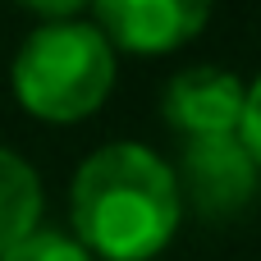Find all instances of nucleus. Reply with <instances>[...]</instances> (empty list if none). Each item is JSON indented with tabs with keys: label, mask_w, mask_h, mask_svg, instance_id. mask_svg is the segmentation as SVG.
<instances>
[{
	"label": "nucleus",
	"mask_w": 261,
	"mask_h": 261,
	"mask_svg": "<svg viewBox=\"0 0 261 261\" xmlns=\"http://www.w3.org/2000/svg\"><path fill=\"white\" fill-rule=\"evenodd\" d=\"M0 261H92L87 248L64 234V229H32L28 239H18L9 252H0Z\"/></svg>",
	"instance_id": "7"
},
{
	"label": "nucleus",
	"mask_w": 261,
	"mask_h": 261,
	"mask_svg": "<svg viewBox=\"0 0 261 261\" xmlns=\"http://www.w3.org/2000/svg\"><path fill=\"white\" fill-rule=\"evenodd\" d=\"M69 220L92 261L161 257L184 225V197L170 161L142 142L96 147L73 170Z\"/></svg>",
	"instance_id": "1"
},
{
	"label": "nucleus",
	"mask_w": 261,
	"mask_h": 261,
	"mask_svg": "<svg viewBox=\"0 0 261 261\" xmlns=\"http://www.w3.org/2000/svg\"><path fill=\"white\" fill-rule=\"evenodd\" d=\"M28 14H37L41 23H69V18H78L83 14V5L87 0H18Z\"/></svg>",
	"instance_id": "9"
},
{
	"label": "nucleus",
	"mask_w": 261,
	"mask_h": 261,
	"mask_svg": "<svg viewBox=\"0 0 261 261\" xmlns=\"http://www.w3.org/2000/svg\"><path fill=\"white\" fill-rule=\"evenodd\" d=\"M243 92H248V83L239 73L220 69V64H193L165 83L161 110H165V124L184 142L188 138H229V133H239V119H243Z\"/></svg>",
	"instance_id": "5"
},
{
	"label": "nucleus",
	"mask_w": 261,
	"mask_h": 261,
	"mask_svg": "<svg viewBox=\"0 0 261 261\" xmlns=\"http://www.w3.org/2000/svg\"><path fill=\"white\" fill-rule=\"evenodd\" d=\"M92 5V28L110 41V50L128 55H170L188 46L216 0H87Z\"/></svg>",
	"instance_id": "4"
},
{
	"label": "nucleus",
	"mask_w": 261,
	"mask_h": 261,
	"mask_svg": "<svg viewBox=\"0 0 261 261\" xmlns=\"http://www.w3.org/2000/svg\"><path fill=\"white\" fill-rule=\"evenodd\" d=\"M9 87L32 119L78 124L96 115L115 92V50L83 18L41 23L23 37L9 69Z\"/></svg>",
	"instance_id": "2"
},
{
	"label": "nucleus",
	"mask_w": 261,
	"mask_h": 261,
	"mask_svg": "<svg viewBox=\"0 0 261 261\" xmlns=\"http://www.w3.org/2000/svg\"><path fill=\"white\" fill-rule=\"evenodd\" d=\"M32 229H41V179L18 151L0 147V252Z\"/></svg>",
	"instance_id": "6"
},
{
	"label": "nucleus",
	"mask_w": 261,
	"mask_h": 261,
	"mask_svg": "<svg viewBox=\"0 0 261 261\" xmlns=\"http://www.w3.org/2000/svg\"><path fill=\"white\" fill-rule=\"evenodd\" d=\"M170 170H174L184 206H193L206 220L239 216L261 188V170L252 165L239 133H229V138H188Z\"/></svg>",
	"instance_id": "3"
},
{
	"label": "nucleus",
	"mask_w": 261,
	"mask_h": 261,
	"mask_svg": "<svg viewBox=\"0 0 261 261\" xmlns=\"http://www.w3.org/2000/svg\"><path fill=\"white\" fill-rule=\"evenodd\" d=\"M239 142L248 147V156H252V165L261 170V73L248 83V92H243V119H239Z\"/></svg>",
	"instance_id": "8"
}]
</instances>
